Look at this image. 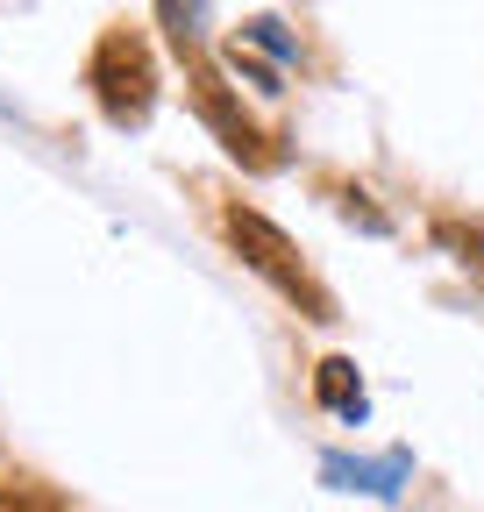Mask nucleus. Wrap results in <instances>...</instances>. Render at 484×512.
I'll use <instances>...</instances> for the list:
<instances>
[{
	"label": "nucleus",
	"instance_id": "obj_3",
	"mask_svg": "<svg viewBox=\"0 0 484 512\" xmlns=\"http://www.w3.org/2000/svg\"><path fill=\"white\" fill-rule=\"evenodd\" d=\"M328 470V484H342V491H371V498H399V484H406V456H385V463H356V456H328L321 463Z\"/></svg>",
	"mask_w": 484,
	"mask_h": 512
},
{
	"label": "nucleus",
	"instance_id": "obj_7",
	"mask_svg": "<svg viewBox=\"0 0 484 512\" xmlns=\"http://www.w3.org/2000/svg\"><path fill=\"white\" fill-rule=\"evenodd\" d=\"M0 512H50V505H36V498H22V491H0Z\"/></svg>",
	"mask_w": 484,
	"mask_h": 512
},
{
	"label": "nucleus",
	"instance_id": "obj_5",
	"mask_svg": "<svg viewBox=\"0 0 484 512\" xmlns=\"http://www.w3.org/2000/svg\"><path fill=\"white\" fill-rule=\"evenodd\" d=\"M200 107H207V121H214L221 136H228V150H235V157H250V164H264V143H257V128H250V121H242V114L228 107V93H221L214 79H200Z\"/></svg>",
	"mask_w": 484,
	"mask_h": 512
},
{
	"label": "nucleus",
	"instance_id": "obj_1",
	"mask_svg": "<svg viewBox=\"0 0 484 512\" xmlns=\"http://www.w3.org/2000/svg\"><path fill=\"white\" fill-rule=\"evenodd\" d=\"M228 242L242 249V264H250L257 278H271L285 299H299L314 320H328V292L307 278V264H299V249H292V235L285 228H271L264 214H250V207H228Z\"/></svg>",
	"mask_w": 484,
	"mask_h": 512
},
{
	"label": "nucleus",
	"instance_id": "obj_4",
	"mask_svg": "<svg viewBox=\"0 0 484 512\" xmlns=\"http://www.w3.org/2000/svg\"><path fill=\"white\" fill-rule=\"evenodd\" d=\"M314 399H321L328 413H342V420H363V413H371V399H363V377H356L349 356H328V363L314 370Z\"/></svg>",
	"mask_w": 484,
	"mask_h": 512
},
{
	"label": "nucleus",
	"instance_id": "obj_6",
	"mask_svg": "<svg viewBox=\"0 0 484 512\" xmlns=\"http://www.w3.org/2000/svg\"><path fill=\"white\" fill-rule=\"evenodd\" d=\"M250 36H257L271 57H292V43H285V29H278V22H250Z\"/></svg>",
	"mask_w": 484,
	"mask_h": 512
},
{
	"label": "nucleus",
	"instance_id": "obj_2",
	"mask_svg": "<svg viewBox=\"0 0 484 512\" xmlns=\"http://www.w3.org/2000/svg\"><path fill=\"white\" fill-rule=\"evenodd\" d=\"M93 93H100V107H107V121H143L150 114V100H157V72H150V50L136 43V36H107L100 50H93Z\"/></svg>",
	"mask_w": 484,
	"mask_h": 512
}]
</instances>
